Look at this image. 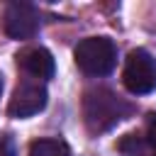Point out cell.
<instances>
[{
  "mask_svg": "<svg viewBox=\"0 0 156 156\" xmlns=\"http://www.w3.org/2000/svg\"><path fill=\"white\" fill-rule=\"evenodd\" d=\"M132 110L134 107L127 100H122L119 95H115L107 88H93L83 98V117L93 134L117 127L122 119H127L132 115Z\"/></svg>",
  "mask_w": 156,
  "mask_h": 156,
  "instance_id": "1",
  "label": "cell"
},
{
  "mask_svg": "<svg viewBox=\"0 0 156 156\" xmlns=\"http://www.w3.org/2000/svg\"><path fill=\"white\" fill-rule=\"evenodd\" d=\"M73 56L78 68L88 76H107L117 66V46L107 37H88L78 41Z\"/></svg>",
  "mask_w": 156,
  "mask_h": 156,
  "instance_id": "2",
  "label": "cell"
},
{
  "mask_svg": "<svg viewBox=\"0 0 156 156\" xmlns=\"http://www.w3.org/2000/svg\"><path fill=\"white\" fill-rule=\"evenodd\" d=\"M122 80L132 95H146L156 90V58L146 49H134L127 56Z\"/></svg>",
  "mask_w": 156,
  "mask_h": 156,
  "instance_id": "3",
  "label": "cell"
},
{
  "mask_svg": "<svg viewBox=\"0 0 156 156\" xmlns=\"http://www.w3.org/2000/svg\"><path fill=\"white\" fill-rule=\"evenodd\" d=\"M44 107H46V88L41 83L24 80L12 93L10 105H7V112L15 119H24V117H32V115L41 112Z\"/></svg>",
  "mask_w": 156,
  "mask_h": 156,
  "instance_id": "4",
  "label": "cell"
},
{
  "mask_svg": "<svg viewBox=\"0 0 156 156\" xmlns=\"http://www.w3.org/2000/svg\"><path fill=\"white\" fill-rule=\"evenodd\" d=\"M39 29V12L29 2H10L5 7V34L10 39H32Z\"/></svg>",
  "mask_w": 156,
  "mask_h": 156,
  "instance_id": "5",
  "label": "cell"
},
{
  "mask_svg": "<svg viewBox=\"0 0 156 156\" xmlns=\"http://www.w3.org/2000/svg\"><path fill=\"white\" fill-rule=\"evenodd\" d=\"M17 66L32 78H51L54 76V56L44 46H32L17 54Z\"/></svg>",
  "mask_w": 156,
  "mask_h": 156,
  "instance_id": "6",
  "label": "cell"
},
{
  "mask_svg": "<svg viewBox=\"0 0 156 156\" xmlns=\"http://www.w3.org/2000/svg\"><path fill=\"white\" fill-rule=\"evenodd\" d=\"M29 156H68V146L61 139H37L29 146Z\"/></svg>",
  "mask_w": 156,
  "mask_h": 156,
  "instance_id": "7",
  "label": "cell"
},
{
  "mask_svg": "<svg viewBox=\"0 0 156 156\" xmlns=\"http://www.w3.org/2000/svg\"><path fill=\"white\" fill-rule=\"evenodd\" d=\"M117 149L124 154V156H146V149H149V139L139 136V134H124L117 144Z\"/></svg>",
  "mask_w": 156,
  "mask_h": 156,
  "instance_id": "8",
  "label": "cell"
},
{
  "mask_svg": "<svg viewBox=\"0 0 156 156\" xmlns=\"http://www.w3.org/2000/svg\"><path fill=\"white\" fill-rule=\"evenodd\" d=\"M146 134H149V144L156 149V115H149V122H146Z\"/></svg>",
  "mask_w": 156,
  "mask_h": 156,
  "instance_id": "9",
  "label": "cell"
},
{
  "mask_svg": "<svg viewBox=\"0 0 156 156\" xmlns=\"http://www.w3.org/2000/svg\"><path fill=\"white\" fill-rule=\"evenodd\" d=\"M0 156H15V146L10 139H0Z\"/></svg>",
  "mask_w": 156,
  "mask_h": 156,
  "instance_id": "10",
  "label": "cell"
},
{
  "mask_svg": "<svg viewBox=\"0 0 156 156\" xmlns=\"http://www.w3.org/2000/svg\"><path fill=\"white\" fill-rule=\"evenodd\" d=\"M0 95H2V76H0Z\"/></svg>",
  "mask_w": 156,
  "mask_h": 156,
  "instance_id": "11",
  "label": "cell"
}]
</instances>
